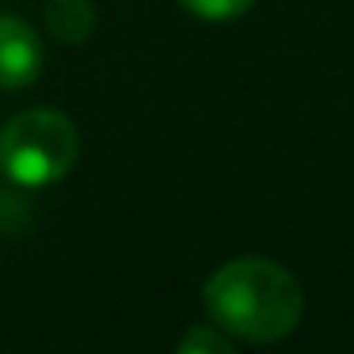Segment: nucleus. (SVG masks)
Masks as SVG:
<instances>
[{
    "label": "nucleus",
    "mask_w": 354,
    "mask_h": 354,
    "mask_svg": "<svg viewBox=\"0 0 354 354\" xmlns=\"http://www.w3.org/2000/svg\"><path fill=\"white\" fill-rule=\"evenodd\" d=\"M206 308L229 335L248 343H278L301 324L305 293L282 263L244 255L209 274Z\"/></svg>",
    "instance_id": "obj_1"
},
{
    "label": "nucleus",
    "mask_w": 354,
    "mask_h": 354,
    "mask_svg": "<svg viewBox=\"0 0 354 354\" xmlns=\"http://www.w3.org/2000/svg\"><path fill=\"white\" fill-rule=\"evenodd\" d=\"M77 126L57 111H24L0 130V168L24 187H46L77 164Z\"/></svg>",
    "instance_id": "obj_2"
},
{
    "label": "nucleus",
    "mask_w": 354,
    "mask_h": 354,
    "mask_svg": "<svg viewBox=\"0 0 354 354\" xmlns=\"http://www.w3.org/2000/svg\"><path fill=\"white\" fill-rule=\"evenodd\" d=\"M42 46L16 16H0V88H24L39 77Z\"/></svg>",
    "instance_id": "obj_3"
},
{
    "label": "nucleus",
    "mask_w": 354,
    "mask_h": 354,
    "mask_svg": "<svg viewBox=\"0 0 354 354\" xmlns=\"http://www.w3.org/2000/svg\"><path fill=\"white\" fill-rule=\"evenodd\" d=\"M176 354H236L229 343V335L217 328H191L183 339H179Z\"/></svg>",
    "instance_id": "obj_5"
},
{
    "label": "nucleus",
    "mask_w": 354,
    "mask_h": 354,
    "mask_svg": "<svg viewBox=\"0 0 354 354\" xmlns=\"http://www.w3.org/2000/svg\"><path fill=\"white\" fill-rule=\"evenodd\" d=\"M191 16L198 19H214V24H221V19H236L244 16L248 8H252L255 0H179Z\"/></svg>",
    "instance_id": "obj_6"
},
{
    "label": "nucleus",
    "mask_w": 354,
    "mask_h": 354,
    "mask_svg": "<svg viewBox=\"0 0 354 354\" xmlns=\"http://www.w3.org/2000/svg\"><path fill=\"white\" fill-rule=\"evenodd\" d=\"M46 24H50V31H54V39L84 42L95 27V8H92V0H50Z\"/></svg>",
    "instance_id": "obj_4"
}]
</instances>
